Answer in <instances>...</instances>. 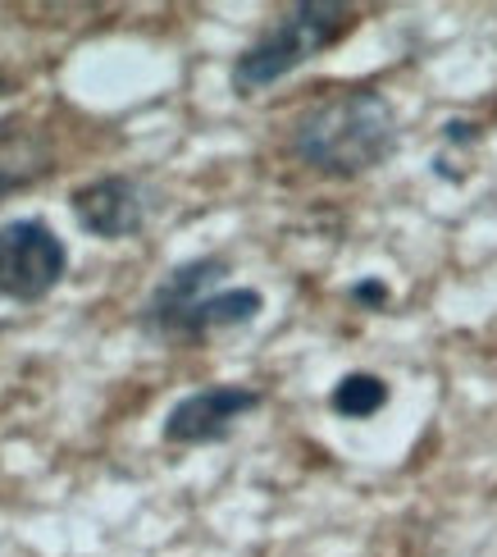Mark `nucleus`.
<instances>
[{
  "mask_svg": "<svg viewBox=\"0 0 497 557\" xmlns=\"http://www.w3.org/2000/svg\"><path fill=\"white\" fill-rule=\"evenodd\" d=\"M260 403V388H247V384H210V388H197L178 398L164 416V444L174 448H206V444H224V438L238 430L243 416H251Z\"/></svg>",
  "mask_w": 497,
  "mask_h": 557,
  "instance_id": "39448f33",
  "label": "nucleus"
},
{
  "mask_svg": "<svg viewBox=\"0 0 497 557\" xmlns=\"http://www.w3.org/2000/svg\"><path fill=\"white\" fill-rule=\"evenodd\" d=\"M5 91H10V78H5V74H0V97H5Z\"/></svg>",
  "mask_w": 497,
  "mask_h": 557,
  "instance_id": "9d476101",
  "label": "nucleus"
},
{
  "mask_svg": "<svg viewBox=\"0 0 497 557\" xmlns=\"http://www.w3.org/2000/svg\"><path fill=\"white\" fill-rule=\"evenodd\" d=\"M328 407L347 416V421H365V416L388 407V384L370 375V370H351V375H343L334 384V393H328Z\"/></svg>",
  "mask_w": 497,
  "mask_h": 557,
  "instance_id": "6e6552de",
  "label": "nucleus"
},
{
  "mask_svg": "<svg viewBox=\"0 0 497 557\" xmlns=\"http://www.w3.org/2000/svg\"><path fill=\"white\" fill-rule=\"evenodd\" d=\"M351 301H357V307H370V311H384L393 301V293H388L384 278H361V284H351Z\"/></svg>",
  "mask_w": 497,
  "mask_h": 557,
  "instance_id": "1a4fd4ad",
  "label": "nucleus"
},
{
  "mask_svg": "<svg viewBox=\"0 0 497 557\" xmlns=\"http://www.w3.org/2000/svg\"><path fill=\"white\" fill-rule=\"evenodd\" d=\"M51 170H55V156L41 128H33L23 114L0 120V201L33 188Z\"/></svg>",
  "mask_w": 497,
  "mask_h": 557,
  "instance_id": "0eeeda50",
  "label": "nucleus"
},
{
  "mask_svg": "<svg viewBox=\"0 0 497 557\" xmlns=\"http://www.w3.org/2000/svg\"><path fill=\"white\" fill-rule=\"evenodd\" d=\"M224 257H197L174 265L141 307V334H151L156 343L197 347L210 334L251 324L265 311V297L256 288H224Z\"/></svg>",
  "mask_w": 497,
  "mask_h": 557,
  "instance_id": "f03ea898",
  "label": "nucleus"
},
{
  "mask_svg": "<svg viewBox=\"0 0 497 557\" xmlns=\"http://www.w3.org/2000/svg\"><path fill=\"white\" fill-rule=\"evenodd\" d=\"M74 206V220L87 228L91 238H133L141 220H147V201H141V188L124 174H105V178H91L83 188L69 197Z\"/></svg>",
  "mask_w": 497,
  "mask_h": 557,
  "instance_id": "423d86ee",
  "label": "nucleus"
},
{
  "mask_svg": "<svg viewBox=\"0 0 497 557\" xmlns=\"http://www.w3.org/2000/svg\"><path fill=\"white\" fill-rule=\"evenodd\" d=\"M351 28H357V10L334 5V0H301V5L283 10L274 28L265 37H256L247 51L233 60V91H238V97H256V91L274 87L306 60L324 55L328 46H338Z\"/></svg>",
  "mask_w": 497,
  "mask_h": 557,
  "instance_id": "7ed1b4c3",
  "label": "nucleus"
},
{
  "mask_svg": "<svg viewBox=\"0 0 497 557\" xmlns=\"http://www.w3.org/2000/svg\"><path fill=\"white\" fill-rule=\"evenodd\" d=\"M69 270V247L46 220L0 224V297L41 301L60 288Z\"/></svg>",
  "mask_w": 497,
  "mask_h": 557,
  "instance_id": "20e7f679",
  "label": "nucleus"
},
{
  "mask_svg": "<svg viewBox=\"0 0 497 557\" xmlns=\"http://www.w3.org/2000/svg\"><path fill=\"white\" fill-rule=\"evenodd\" d=\"M397 151V114L374 87H351L306 110L293 128V156L328 178H361Z\"/></svg>",
  "mask_w": 497,
  "mask_h": 557,
  "instance_id": "f257e3e1",
  "label": "nucleus"
}]
</instances>
